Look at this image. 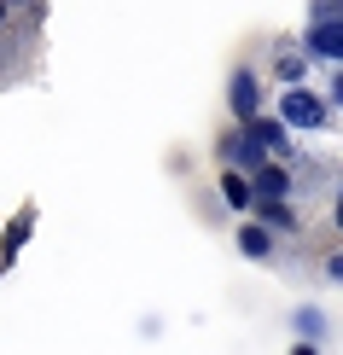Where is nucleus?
<instances>
[{
	"label": "nucleus",
	"mask_w": 343,
	"mask_h": 355,
	"mask_svg": "<svg viewBox=\"0 0 343 355\" xmlns=\"http://www.w3.org/2000/svg\"><path fill=\"white\" fill-rule=\"evenodd\" d=\"M291 164H279V157H267V164H256L250 169V192H256V198H291ZM250 198V204H256Z\"/></svg>",
	"instance_id": "obj_6"
},
{
	"label": "nucleus",
	"mask_w": 343,
	"mask_h": 355,
	"mask_svg": "<svg viewBox=\"0 0 343 355\" xmlns=\"http://www.w3.org/2000/svg\"><path fill=\"white\" fill-rule=\"evenodd\" d=\"M216 157H221V164H227V169H245V175L256 169V164H267V152H262V140L250 135L245 123H238V128H227V135L216 140Z\"/></svg>",
	"instance_id": "obj_3"
},
{
	"label": "nucleus",
	"mask_w": 343,
	"mask_h": 355,
	"mask_svg": "<svg viewBox=\"0 0 343 355\" xmlns=\"http://www.w3.org/2000/svg\"><path fill=\"white\" fill-rule=\"evenodd\" d=\"M326 274H332L337 286H343V250H332V257H326Z\"/></svg>",
	"instance_id": "obj_14"
},
{
	"label": "nucleus",
	"mask_w": 343,
	"mask_h": 355,
	"mask_svg": "<svg viewBox=\"0 0 343 355\" xmlns=\"http://www.w3.org/2000/svg\"><path fill=\"white\" fill-rule=\"evenodd\" d=\"M227 111L238 116V123L262 111V76H256V70H245V64H238L233 76H227Z\"/></svg>",
	"instance_id": "obj_4"
},
{
	"label": "nucleus",
	"mask_w": 343,
	"mask_h": 355,
	"mask_svg": "<svg viewBox=\"0 0 343 355\" xmlns=\"http://www.w3.org/2000/svg\"><path fill=\"white\" fill-rule=\"evenodd\" d=\"M332 111H343V64H332V99H326Z\"/></svg>",
	"instance_id": "obj_13"
},
{
	"label": "nucleus",
	"mask_w": 343,
	"mask_h": 355,
	"mask_svg": "<svg viewBox=\"0 0 343 355\" xmlns=\"http://www.w3.org/2000/svg\"><path fill=\"white\" fill-rule=\"evenodd\" d=\"M332 227L343 233V187H337V198H332Z\"/></svg>",
	"instance_id": "obj_15"
},
{
	"label": "nucleus",
	"mask_w": 343,
	"mask_h": 355,
	"mask_svg": "<svg viewBox=\"0 0 343 355\" xmlns=\"http://www.w3.org/2000/svg\"><path fill=\"white\" fill-rule=\"evenodd\" d=\"M245 128L262 140V152H267V157H279V164H291V157H297V152H291V128L279 123V116L256 111V116H245Z\"/></svg>",
	"instance_id": "obj_5"
},
{
	"label": "nucleus",
	"mask_w": 343,
	"mask_h": 355,
	"mask_svg": "<svg viewBox=\"0 0 343 355\" xmlns=\"http://www.w3.org/2000/svg\"><path fill=\"white\" fill-rule=\"evenodd\" d=\"M297 47L315 58V64H343V18H308Z\"/></svg>",
	"instance_id": "obj_2"
},
{
	"label": "nucleus",
	"mask_w": 343,
	"mask_h": 355,
	"mask_svg": "<svg viewBox=\"0 0 343 355\" xmlns=\"http://www.w3.org/2000/svg\"><path fill=\"white\" fill-rule=\"evenodd\" d=\"M308 64H315V58H308L303 47H291V41H279V47H274V82H279V87L308 82Z\"/></svg>",
	"instance_id": "obj_8"
},
{
	"label": "nucleus",
	"mask_w": 343,
	"mask_h": 355,
	"mask_svg": "<svg viewBox=\"0 0 343 355\" xmlns=\"http://www.w3.org/2000/svg\"><path fill=\"white\" fill-rule=\"evenodd\" d=\"M274 116L291 128V135H326V128H332V105H326V99H320L308 82L279 87V105H274Z\"/></svg>",
	"instance_id": "obj_1"
},
{
	"label": "nucleus",
	"mask_w": 343,
	"mask_h": 355,
	"mask_svg": "<svg viewBox=\"0 0 343 355\" xmlns=\"http://www.w3.org/2000/svg\"><path fill=\"white\" fill-rule=\"evenodd\" d=\"M238 250H245V257H256V262H267V257H274V233H267L256 216L238 221Z\"/></svg>",
	"instance_id": "obj_11"
},
{
	"label": "nucleus",
	"mask_w": 343,
	"mask_h": 355,
	"mask_svg": "<svg viewBox=\"0 0 343 355\" xmlns=\"http://www.w3.org/2000/svg\"><path fill=\"white\" fill-rule=\"evenodd\" d=\"M250 216H256L267 233H303V210H297L291 198H256Z\"/></svg>",
	"instance_id": "obj_7"
},
{
	"label": "nucleus",
	"mask_w": 343,
	"mask_h": 355,
	"mask_svg": "<svg viewBox=\"0 0 343 355\" xmlns=\"http://www.w3.org/2000/svg\"><path fill=\"white\" fill-rule=\"evenodd\" d=\"M12 6H24V0H12Z\"/></svg>",
	"instance_id": "obj_17"
},
{
	"label": "nucleus",
	"mask_w": 343,
	"mask_h": 355,
	"mask_svg": "<svg viewBox=\"0 0 343 355\" xmlns=\"http://www.w3.org/2000/svg\"><path fill=\"white\" fill-rule=\"evenodd\" d=\"M6 18H12V0H0V29H6Z\"/></svg>",
	"instance_id": "obj_16"
},
{
	"label": "nucleus",
	"mask_w": 343,
	"mask_h": 355,
	"mask_svg": "<svg viewBox=\"0 0 343 355\" xmlns=\"http://www.w3.org/2000/svg\"><path fill=\"white\" fill-rule=\"evenodd\" d=\"M29 233H35V210H18V216H12V227L0 233V274L18 262V250L29 245Z\"/></svg>",
	"instance_id": "obj_9"
},
{
	"label": "nucleus",
	"mask_w": 343,
	"mask_h": 355,
	"mask_svg": "<svg viewBox=\"0 0 343 355\" xmlns=\"http://www.w3.org/2000/svg\"><path fill=\"white\" fill-rule=\"evenodd\" d=\"M291 327H297V338H303V344H326V309L303 303V309L291 315Z\"/></svg>",
	"instance_id": "obj_12"
},
{
	"label": "nucleus",
	"mask_w": 343,
	"mask_h": 355,
	"mask_svg": "<svg viewBox=\"0 0 343 355\" xmlns=\"http://www.w3.org/2000/svg\"><path fill=\"white\" fill-rule=\"evenodd\" d=\"M216 187H221V198H227V210L250 216V198H256V192H250V175H245V169H227V164H221Z\"/></svg>",
	"instance_id": "obj_10"
}]
</instances>
